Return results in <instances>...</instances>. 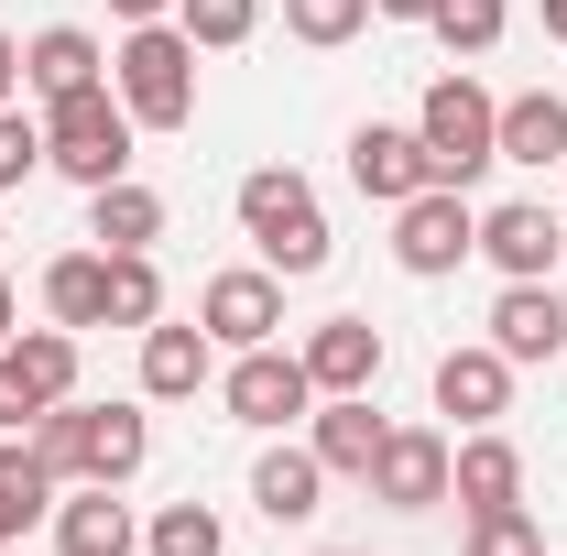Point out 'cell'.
Listing matches in <instances>:
<instances>
[{"label": "cell", "instance_id": "cell-1", "mask_svg": "<svg viewBox=\"0 0 567 556\" xmlns=\"http://www.w3.org/2000/svg\"><path fill=\"white\" fill-rule=\"evenodd\" d=\"M33 459L55 470V481H99V491H121V481H142V459H153V415L142 404H44L33 415Z\"/></svg>", "mask_w": 567, "mask_h": 556}, {"label": "cell", "instance_id": "cell-2", "mask_svg": "<svg viewBox=\"0 0 567 556\" xmlns=\"http://www.w3.org/2000/svg\"><path fill=\"white\" fill-rule=\"evenodd\" d=\"M229 208H240V240L262 251V274H284V284L328 274V251H339V240H328V208H317V186H306L295 164H251Z\"/></svg>", "mask_w": 567, "mask_h": 556}, {"label": "cell", "instance_id": "cell-3", "mask_svg": "<svg viewBox=\"0 0 567 556\" xmlns=\"http://www.w3.org/2000/svg\"><path fill=\"white\" fill-rule=\"evenodd\" d=\"M415 142H425V175H436V186H481L502 164V99L470 66H447L415 99Z\"/></svg>", "mask_w": 567, "mask_h": 556}, {"label": "cell", "instance_id": "cell-4", "mask_svg": "<svg viewBox=\"0 0 567 556\" xmlns=\"http://www.w3.org/2000/svg\"><path fill=\"white\" fill-rule=\"evenodd\" d=\"M110 87H121V110H132L142 132H186L197 121V44L175 22H132L110 44Z\"/></svg>", "mask_w": 567, "mask_h": 556}, {"label": "cell", "instance_id": "cell-5", "mask_svg": "<svg viewBox=\"0 0 567 556\" xmlns=\"http://www.w3.org/2000/svg\"><path fill=\"white\" fill-rule=\"evenodd\" d=\"M132 142H142V121L121 110V87H110V76H99V87H76V99H44V164L76 175V186L132 175Z\"/></svg>", "mask_w": 567, "mask_h": 556}, {"label": "cell", "instance_id": "cell-6", "mask_svg": "<svg viewBox=\"0 0 567 556\" xmlns=\"http://www.w3.org/2000/svg\"><path fill=\"white\" fill-rule=\"evenodd\" d=\"M218 404H229V425H251V436H284V425L317 415V382H306V360H295L284 339H262V349H229Z\"/></svg>", "mask_w": 567, "mask_h": 556}, {"label": "cell", "instance_id": "cell-7", "mask_svg": "<svg viewBox=\"0 0 567 556\" xmlns=\"http://www.w3.org/2000/svg\"><path fill=\"white\" fill-rule=\"evenodd\" d=\"M470 251H481V208H470V186H425V197L393 208V262H404L415 284L458 274Z\"/></svg>", "mask_w": 567, "mask_h": 556}, {"label": "cell", "instance_id": "cell-8", "mask_svg": "<svg viewBox=\"0 0 567 556\" xmlns=\"http://www.w3.org/2000/svg\"><path fill=\"white\" fill-rule=\"evenodd\" d=\"M481 262H492L502 284H546V274H567V218L535 208V197H502V208H481Z\"/></svg>", "mask_w": 567, "mask_h": 556}, {"label": "cell", "instance_id": "cell-9", "mask_svg": "<svg viewBox=\"0 0 567 556\" xmlns=\"http://www.w3.org/2000/svg\"><path fill=\"white\" fill-rule=\"evenodd\" d=\"M197 328H208L218 349H262V339H284V274H262V262L208 274V284H197Z\"/></svg>", "mask_w": 567, "mask_h": 556}, {"label": "cell", "instance_id": "cell-10", "mask_svg": "<svg viewBox=\"0 0 567 556\" xmlns=\"http://www.w3.org/2000/svg\"><path fill=\"white\" fill-rule=\"evenodd\" d=\"M447 447H458L447 425H393L360 491H371L382 513H436V502H447Z\"/></svg>", "mask_w": 567, "mask_h": 556}, {"label": "cell", "instance_id": "cell-11", "mask_svg": "<svg viewBox=\"0 0 567 556\" xmlns=\"http://www.w3.org/2000/svg\"><path fill=\"white\" fill-rule=\"evenodd\" d=\"M218 393V339L197 317H153L142 328V404H197Z\"/></svg>", "mask_w": 567, "mask_h": 556}, {"label": "cell", "instance_id": "cell-12", "mask_svg": "<svg viewBox=\"0 0 567 556\" xmlns=\"http://www.w3.org/2000/svg\"><path fill=\"white\" fill-rule=\"evenodd\" d=\"M350 186L371 197V208H404V197H425L436 175H425L415 121H360V132H350Z\"/></svg>", "mask_w": 567, "mask_h": 556}, {"label": "cell", "instance_id": "cell-13", "mask_svg": "<svg viewBox=\"0 0 567 556\" xmlns=\"http://www.w3.org/2000/svg\"><path fill=\"white\" fill-rule=\"evenodd\" d=\"M436 415L458 425V436H470V425H502L513 415V360H502L492 339L447 349V360H436Z\"/></svg>", "mask_w": 567, "mask_h": 556}, {"label": "cell", "instance_id": "cell-14", "mask_svg": "<svg viewBox=\"0 0 567 556\" xmlns=\"http://www.w3.org/2000/svg\"><path fill=\"white\" fill-rule=\"evenodd\" d=\"M492 349L513 360V371H535V360H557V349H567L557 274H546V284H502V295H492Z\"/></svg>", "mask_w": 567, "mask_h": 556}, {"label": "cell", "instance_id": "cell-15", "mask_svg": "<svg viewBox=\"0 0 567 556\" xmlns=\"http://www.w3.org/2000/svg\"><path fill=\"white\" fill-rule=\"evenodd\" d=\"M251 513H262V524H317V513H328V459H317L306 436L262 447V459H251Z\"/></svg>", "mask_w": 567, "mask_h": 556}, {"label": "cell", "instance_id": "cell-16", "mask_svg": "<svg viewBox=\"0 0 567 556\" xmlns=\"http://www.w3.org/2000/svg\"><path fill=\"white\" fill-rule=\"evenodd\" d=\"M295 360H306L317 393H371V382H382V328H371V317H317Z\"/></svg>", "mask_w": 567, "mask_h": 556}, {"label": "cell", "instance_id": "cell-17", "mask_svg": "<svg viewBox=\"0 0 567 556\" xmlns=\"http://www.w3.org/2000/svg\"><path fill=\"white\" fill-rule=\"evenodd\" d=\"M447 502H458V513H492V502H524V447H513L502 425H470V436L447 447Z\"/></svg>", "mask_w": 567, "mask_h": 556}, {"label": "cell", "instance_id": "cell-18", "mask_svg": "<svg viewBox=\"0 0 567 556\" xmlns=\"http://www.w3.org/2000/svg\"><path fill=\"white\" fill-rule=\"evenodd\" d=\"M110 76V44L87 33V22H44L33 44H22V99H76V87H99Z\"/></svg>", "mask_w": 567, "mask_h": 556}, {"label": "cell", "instance_id": "cell-19", "mask_svg": "<svg viewBox=\"0 0 567 556\" xmlns=\"http://www.w3.org/2000/svg\"><path fill=\"white\" fill-rule=\"evenodd\" d=\"M382 436H393V425L371 415V393H317V415H306V447L328 459V481H371Z\"/></svg>", "mask_w": 567, "mask_h": 556}, {"label": "cell", "instance_id": "cell-20", "mask_svg": "<svg viewBox=\"0 0 567 556\" xmlns=\"http://www.w3.org/2000/svg\"><path fill=\"white\" fill-rule=\"evenodd\" d=\"M55 556H142V513L121 491L76 481L66 502H55Z\"/></svg>", "mask_w": 567, "mask_h": 556}, {"label": "cell", "instance_id": "cell-21", "mask_svg": "<svg viewBox=\"0 0 567 556\" xmlns=\"http://www.w3.org/2000/svg\"><path fill=\"white\" fill-rule=\"evenodd\" d=\"M44 317L76 328V339H87V328H110V251H99V240L44 262Z\"/></svg>", "mask_w": 567, "mask_h": 556}, {"label": "cell", "instance_id": "cell-22", "mask_svg": "<svg viewBox=\"0 0 567 556\" xmlns=\"http://www.w3.org/2000/svg\"><path fill=\"white\" fill-rule=\"evenodd\" d=\"M87 240H99V251H153V240H164V197H153L142 175L87 186Z\"/></svg>", "mask_w": 567, "mask_h": 556}, {"label": "cell", "instance_id": "cell-23", "mask_svg": "<svg viewBox=\"0 0 567 556\" xmlns=\"http://www.w3.org/2000/svg\"><path fill=\"white\" fill-rule=\"evenodd\" d=\"M502 164H524V175L567 164V99H557V87H524V99H502Z\"/></svg>", "mask_w": 567, "mask_h": 556}, {"label": "cell", "instance_id": "cell-24", "mask_svg": "<svg viewBox=\"0 0 567 556\" xmlns=\"http://www.w3.org/2000/svg\"><path fill=\"white\" fill-rule=\"evenodd\" d=\"M55 502H66V481H55V470L33 459V436H0V513H11V524L33 535V524H44Z\"/></svg>", "mask_w": 567, "mask_h": 556}, {"label": "cell", "instance_id": "cell-25", "mask_svg": "<svg viewBox=\"0 0 567 556\" xmlns=\"http://www.w3.org/2000/svg\"><path fill=\"white\" fill-rule=\"evenodd\" d=\"M502 22H513V0H436V11H425V33H436L458 66H481V55H492Z\"/></svg>", "mask_w": 567, "mask_h": 556}, {"label": "cell", "instance_id": "cell-26", "mask_svg": "<svg viewBox=\"0 0 567 556\" xmlns=\"http://www.w3.org/2000/svg\"><path fill=\"white\" fill-rule=\"evenodd\" d=\"M142 556H229V524H218L208 502H164L142 524Z\"/></svg>", "mask_w": 567, "mask_h": 556}, {"label": "cell", "instance_id": "cell-27", "mask_svg": "<svg viewBox=\"0 0 567 556\" xmlns=\"http://www.w3.org/2000/svg\"><path fill=\"white\" fill-rule=\"evenodd\" d=\"M175 33H186L197 55H229V44L262 33V0H175Z\"/></svg>", "mask_w": 567, "mask_h": 556}, {"label": "cell", "instance_id": "cell-28", "mask_svg": "<svg viewBox=\"0 0 567 556\" xmlns=\"http://www.w3.org/2000/svg\"><path fill=\"white\" fill-rule=\"evenodd\" d=\"M164 317V274H153V251H110V328H153Z\"/></svg>", "mask_w": 567, "mask_h": 556}, {"label": "cell", "instance_id": "cell-29", "mask_svg": "<svg viewBox=\"0 0 567 556\" xmlns=\"http://www.w3.org/2000/svg\"><path fill=\"white\" fill-rule=\"evenodd\" d=\"M360 22H371V0H284V33H295V44H317V55H339Z\"/></svg>", "mask_w": 567, "mask_h": 556}, {"label": "cell", "instance_id": "cell-30", "mask_svg": "<svg viewBox=\"0 0 567 556\" xmlns=\"http://www.w3.org/2000/svg\"><path fill=\"white\" fill-rule=\"evenodd\" d=\"M535 546H546V524L524 502H492V513H470V546L458 556H535Z\"/></svg>", "mask_w": 567, "mask_h": 556}, {"label": "cell", "instance_id": "cell-31", "mask_svg": "<svg viewBox=\"0 0 567 556\" xmlns=\"http://www.w3.org/2000/svg\"><path fill=\"white\" fill-rule=\"evenodd\" d=\"M33 175H44V110H22V99H11V110H0V197H11V186H33Z\"/></svg>", "mask_w": 567, "mask_h": 556}, {"label": "cell", "instance_id": "cell-32", "mask_svg": "<svg viewBox=\"0 0 567 556\" xmlns=\"http://www.w3.org/2000/svg\"><path fill=\"white\" fill-rule=\"evenodd\" d=\"M33 415H44V393L22 382V360L0 349V436H33Z\"/></svg>", "mask_w": 567, "mask_h": 556}, {"label": "cell", "instance_id": "cell-33", "mask_svg": "<svg viewBox=\"0 0 567 556\" xmlns=\"http://www.w3.org/2000/svg\"><path fill=\"white\" fill-rule=\"evenodd\" d=\"M110 22L132 33V22H175V0H110Z\"/></svg>", "mask_w": 567, "mask_h": 556}, {"label": "cell", "instance_id": "cell-34", "mask_svg": "<svg viewBox=\"0 0 567 556\" xmlns=\"http://www.w3.org/2000/svg\"><path fill=\"white\" fill-rule=\"evenodd\" d=\"M11 99H22V44L0 33V110H11Z\"/></svg>", "mask_w": 567, "mask_h": 556}, {"label": "cell", "instance_id": "cell-35", "mask_svg": "<svg viewBox=\"0 0 567 556\" xmlns=\"http://www.w3.org/2000/svg\"><path fill=\"white\" fill-rule=\"evenodd\" d=\"M371 11H382V22H425L436 0H371Z\"/></svg>", "mask_w": 567, "mask_h": 556}, {"label": "cell", "instance_id": "cell-36", "mask_svg": "<svg viewBox=\"0 0 567 556\" xmlns=\"http://www.w3.org/2000/svg\"><path fill=\"white\" fill-rule=\"evenodd\" d=\"M11 328H22V306H11V274H0V349H11Z\"/></svg>", "mask_w": 567, "mask_h": 556}, {"label": "cell", "instance_id": "cell-37", "mask_svg": "<svg viewBox=\"0 0 567 556\" xmlns=\"http://www.w3.org/2000/svg\"><path fill=\"white\" fill-rule=\"evenodd\" d=\"M546 33H557V44H567V0H546Z\"/></svg>", "mask_w": 567, "mask_h": 556}, {"label": "cell", "instance_id": "cell-38", "mask_svg": "<svg viewBox=\"0 0 567 556\" xmlns=\"http://www.w3.org/2000/svg\"><path fill=\"white\" fill-rule=\"evenodd\" d=\"M0 546H22V524H11V513H0Z\"/></svg>", "mask_w": 567, "mask_h": 556}, {"label": "cell", "instance_id": "cell-39", "mask_svg": "<svg viewBox=\"0 0 567 556\" xmlns=\"http://www.w3.org/2000/svg\"><path fill=\"white\" fill-rule=\"evenodd\" d=\"M0 556H33V546H0Z\"/></svg>", "mask_w": 567, "mask_h": 556}, {"label": "cell", "instance_id": "cell-40", "mask_svg": "<svg viewBox=\"0 0 567 556\" xmlns=\"http://www.w3.org/2000/svg\"><path fill=\"white\" fill-rule=\"evenodd\" d=\"M535 556H557V546H535Z\"/></svg>", "mask_w": 567, "mask_h": 556}, {"label": "cell", "instance_id": "cell-41", "mask_svg": "<svg viewBox=\"0 0 567 556\" xmlns=\"http://www.w3.org/2000/svg\"><path fill=\"white\" fill-rule=\"evenodd\" d=\"M328 556H350V546H328Z\"/></svg>", "mask_w": 567, "mask_h": 556}, {"label": "cell", "instance_id": "cell-42", "mask_svg": "<svg viewBox=\"0 0 567 556\" xmlns=\"http://www.w3.org/2000/svg\"><path fill=\"white\" fill-rule=\"evenodd\" d=\"M557 175H567V164H557Z\"/></svg>", "mask_w": 567, "mask_h": 556}]
</instances>
